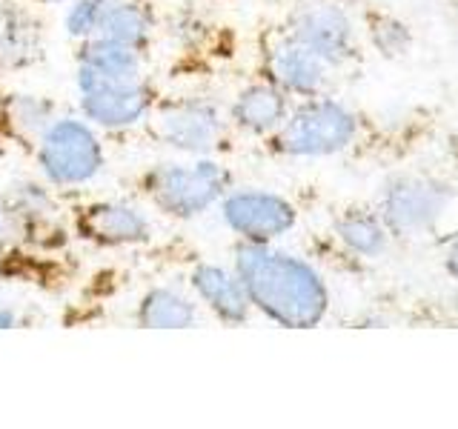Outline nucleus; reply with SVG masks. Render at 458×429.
<instances>
[{
  "mask_svg": "<svg viewBox=\"0 0 458 429\" xmlns=\"http://www.w3.org/2000/svg\"><path fill=\"white\" fill-rule=\"evenodd\" d=\"M233 269L258 309L272 324L286 329H312L329 312V290L318 269L304 257L278 249L276 243L238 240Z\"/></svg>",
  "mask_w": 458,
  "mask_h": 429,
  "instance_id": "nucleus-1",
  "label": "nucleus"
},
{
  "mask_svg": "<svg viewBox=\"0 0 458 429\" xmlns=\"http://www.w3.org/2000/svg\"><path fill=\"white\" fill-rule=\"evenodd\" d=\"M138 195L172 221H195L233 189V172L215 155L161 161L135 178Z\"/></svg>",
  "mask_w": 458,
  "mask_h": 429,
  "instance_id": "nucleus-2",
  "label": "nucleus"
},
{
  "mask_svg": "<svg viewBox=\"0 0 458 429\" xmlns=\"http://www.w3.org/2000/svg\"><path fill=\"white\" fill-rule=\"evenodd\" d=\"M358 138V114L341 100L315 95L290 106L284 123L267 138L269 152L284 157H329Z\"/></svg>",
  "mask_w": 458,
  "mask_h": 429,
  "instance_id": "nucleus-3",
  "label": "nucleus"
},
{
  "mask_svg": "<svg viewBox=\"0 0 458 429\" xmlns=\"http://www.w3.org/2000/svg\"><path fill=\"white\" fill-rule=\"evenodd\" d=\"M147 135L157 147L183 157L215 155L229 138V118L215 100L204 95L157 97L143 118Z\"/></svg>",
  "mask_w": 458,
  "mask_h": 429,
  "instance_id": "nucleus-4",
  "label": "nucleus"
},
{
  "mask_svg": "<svg viewBox=\"0 0 458 429\" xmlns=\"http://www.w3.org/2000/svg\"><path fill=\"white\" fill-rule=\"evenodd\" d=\"M75 89L81 114L106 132L138 126L157 100V89L143 69L135 72H98L75 66Z\"/></svg>",
  "mask_w": 458,
  "mask_h": 429,
  "instance_id": "nucleus-5",
  "label": "nucleus"
},
{
  "mask_svg": "<svg viewBox=\"0 0 458 429\" xmlns=\"http://www.w3.org/2000/svg\"><path fill=\"white\" fill-rule=\"evenodd\" d=\"M32 155L43 181L55 189L92 183L106 166V152L95 126L75 114H57Z\"/></svg>",
  "mask_w": 458,
  "mask_h": 429,
  "instance_id": "nucleus-6",
  "label": "nucleus"
},
{
  "mask_svg": "<svg viewBox=\"0 0 458 429\" xmlns=\"http://www.w3.org/2000/svg\"><path fill=\"white\" fill-rule=\"evenodd\" d=\"M453 200L450 186L433 178H395L381 195V221L395 238H419L436 229Z\"/></svg>",
  "mask_w": 458,
  "mask_h": 429,
  "instance_id": "nucleus-7",
  "label": "nucleus"
},
{
  "mask_svg": "<svg viewBox=\"0 0 458 429\" xmlns=\"http://www.w3.org/2000/svg\"><path fill=\"white\" fill-rule=\"evenodd\" d=\"M261 72L290 97H315L324 95L333 66L281 26L261 35Z\"/></svg>",
  "mask_w": 458,
  "mask_h": 429,
  "instance_id": "nucleus-8",
  "label": "nucleus"
},
{
  "mask_svg": "<svg viewBox=\"0 0 458 429\" xmlns=\"http://www.w3.org/2000/svg\"><path fill=\"white\" fill-rule=\"evenodd\" d=\"M218 209L229 232L247 243H276L298 223L293 200L267 189H229Z\"/></svg>",
  "mask_w": 458,
  "mask_h": 429,
  "instance_id": "nucleus-9",
  "label": "nucleus"
},
{
  "mask_svg": "<svg viewBox=\"0 0 458 429\" xmlns=\"http://www.w3.org/2000/svg\"><path fill=\"white\" fill-rule=\"evenodd\" d=\"M284 29L333 69L355 55V26L350 14L329 0H307L295 6Z\"/></svg>",
  "mask_w": 458,
  "mask_h": 429,
  "instance_id": "nucleus-10",
  "label": "nucleus"
},
{
  "mask_svg": "<svg viewBox=\"0 0 458 429\" xmlns=\"http://www.w3.org/2000/svg\"><path fill=\"white\" fill-rule=\"evenodd\" d=\"M75 235L100 249H132L152 240L147 212L126 200H89L72 212Z\"/></svg>",
  "mask_w": 458,
  "mask_h": 429,
  "instance_id": "nucleus-11",
  "label": "nucleus"
},
{
  "mask_svg": "<svg viewBox=\"0 0 458 429\" xmlns=\"http://www.w3.org/2000/svg\"><path fill=\"white\" fill-rule=\"evenodd\" d=\"M47 32L38 12L18 0H0V72H23L43 61Z\"/></svg>",
  "mask_w": 458,
  "mask_h": 429,
  "instance_id": "nucleus-12",
  "label": "nucleus"
},
{
  "mask_svg": "<svg viewBox=\"0 0 458 429\" xmlns=\"http://www.w3.org/2000/svg\"><path fill=\"white\" fill-rule=\"evenodd\" d=\"M190 286L200 304H204L221 324L241 326L250 321L252 304L235 269L204 261L190 272Z\"/></svg>",
  "mask_w": 458,
  "mask_h": 429,
  "instance_id": "nucleus-13",
  "label": "nucleus"
},
{
  "mask_svg": "<svg viewBox=\"0 0 458 429\" xmlns=\"http://www.w3.org/2000/svg\"><path fill=\"white\" fill-rule=\"evenodd\" d=\"M55 100L35 92H4L0 95V140L23 152H35L38 140L57 118Z\"/></svg>",
  "mask_w": 458,
  "mask_h": 429,
  "instance_id": "nucleus-14",
  "label": "nucleus"
},
{
  "mask_svg": "<svg viewBox=\"0 0 458 429\" xmlns=\"http://www.w3.org/2000/svg\"><path fill=\"white\" fill-rule=\"evenodd\" d=\"M293 106V97L281 92L276 83L255 80L233 97L229 104V126L241 129L252 138H269L284 123L286 112Z\"/></svg>",
  "mask_w": 458,
  "mask_h": 429,
  "instance_id": "nucleus-15",
  "label": "nucleus"
},
{
  "mask_svg": "<svg viewBox=\"0 0 458 429\" xmlns=\"http://www.w3.org/2000/svg\"><path fill=\"white\" fill-rule=\"evenodd\" d=\"M155 35V9L147 0H106L98 35L147 55Z\"/></svg>",
  "mask_w": 458,
  "mask_h": 429,
  "instance_id": "nucleus-16",
  "label": "nucleus"
},
{
  "mask_svg": "<svg viewBox=\"0 0 458 429\" xmlns=\"http://www.w3.org/2000/svg\"><path fill=\"white\" fill-rule=\"evenodd\" d=\"M198 321V304L175 286H149L135 307L140 329H192Z\"/></svg>",
  "mask_w": 458,
  "mask_h": 429,
  "instance_id": "nucleus-17",
  "label": "nucleus"
},
{
  "mask_svg": "<svg viewBox=\"0 0 458 429\" xmlns=\"http://www.w3.org/2000/svg\"><path fill=\"white\" fill-rule=\"evenodd\" d=\"M335 238L344 249L358 257H378L386 249L390 232L381 221V214L367 209H347L335 218Z\"/></svg>",
  "mask_w": 458,
  "mask_h": 429,
  "instance_id": "nucleus-18",
  "label": "nucleus"
},
{
  "mask_svg": "<svg viewBox=\"0 0 458 429\" xmlns=\"http://www.w3.org/2000/svg\"><path fill=\"white\" fill-rule=\"evenodd\" d=\"M104 9H106V0H69L66 14H64L66 35L75 43L95 38L100 18H104Z\"/></svg>",
  "mask_w": 458,
  "mask_h": 429,
  "instance_id": "nucleus-19",
  "label": "nucleus"
},
{
  "mask_svg": "<svg viewBox=\"0 0 458 429\" xmlns=\"http://www.w3.org/2000/svg\"><path fill=\"white\" fill-rule=\"evenodd\" d=\"M369 38L376 43V49L386 57L404 55L412 43L410 29L398 18H393V14H376V18L369 21Z\"/></svg>",
  "mask_w": 458,
  "mask_h": 429,
  "instance_id": "nucleus-20",
  "label": "nucleus"
},
{
  "mask_svg": "<svg viewBox=\"0 0 458 429\" xmlns=\"http://www.w3.org/2000/svg\"><path fill=\"white\" fill-rule=\"evenodd\" d=\"M18 324H21L18 309H12V307H4V304H0V329H12V326H18Z\"/></svg>",
  "mask_w": 458,
  "mask_h": 429,
  "instance_id": "nucleus-21",
  "label": "nucleus"
},
{
  "mask_svg": "<svg viewBox=\"0 0 458 429\" xmlns=\"http://www.w3.org/2000/svg\"><path fill=\"white\" fill-rule=\"evenodd\" d=\"M444 261H447V272L450 275L458 281V238L450 243V249H447V257H444Z\"/></svg>",
  "mask_w": 458,
  "mask_h": 429,
  "instance_id": "nucleus-22",
  "label": "nucleus"
},
{
  "mask_svg": "<svg viewBox=\"0 0 458 429\" xmlns=\"http://www.w3.org/2000/svg\"><path fill=\"white\" fill-rule=\"evenodd\" d=\"M9 218H6V209H4V200H0V240L6 238V232H9Z\"/></svg>",
  "mask_w": 458,
  "mask_h": 429,
  "instance_id": "nucleus-23",
  "label": "nucleus"
},
{
  "mask_svg": "<svg viewBox=\"0 0 458 429\" xmlns=\"http://www.w3.org/2000/svg\"><path fill=\"white\" fill-rule=\"evenodd\" d=\"M32 4H40V6H64L69 0H32Z\"/></svg>",
  "mask_w": 458,
  "mask_h": 429,
  "instance_id": "nucleus-24",
  "label": "nucleus"
}]
</instances>
